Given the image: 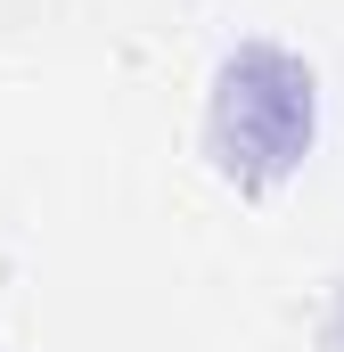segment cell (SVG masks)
Returning a JSON list of instances; mask_svg holds the SVG:
<instances>
[{
    "instance_id": "cell-1",
    "label": "cell",
    "mask_w": 344,
    "mask_h": 352,
    "mask_svg": "<svg viewBox=\"0 0 344 352\" xmlns=\"http://www.w3.org/2000/svg\"><path fill=\"white\" fill-rule=\"evenodd\" d=\"M320 352H344V278H336V303H328V328H320Z\"/></svg>"
}]
</instances>
